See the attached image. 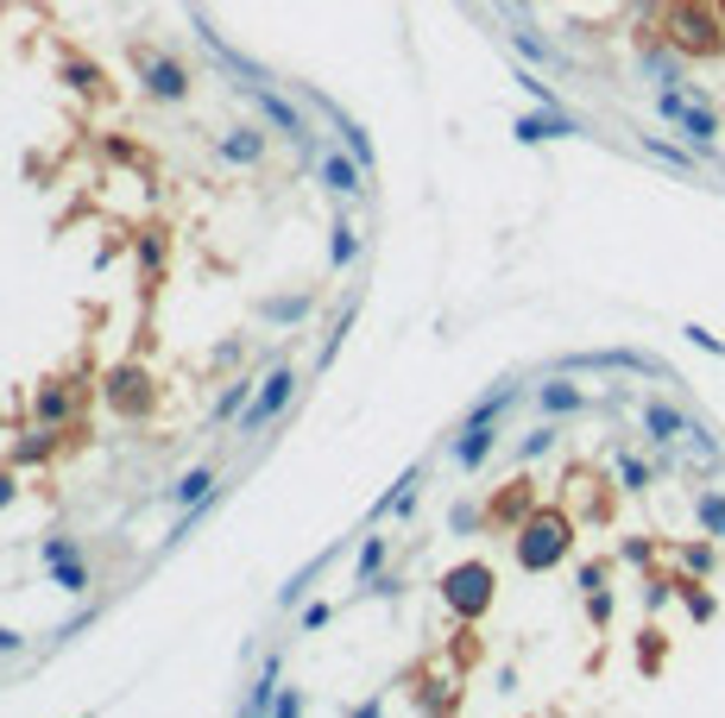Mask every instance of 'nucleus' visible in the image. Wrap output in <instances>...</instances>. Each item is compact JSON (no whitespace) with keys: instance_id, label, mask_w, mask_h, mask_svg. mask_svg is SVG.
I'll list each match as a JSON object with an SVG mask.
<instances>
[{"instance_id":"40","label":"nucleus","mask_w":725,"mask_h":718,"mask_svg":"<svg viewBox=\"0 0 725 718\" xmlns=\"http://www.w3.org/2000/svg\"><path fill=\"white\" fill-rule=\"evenodd\" d=\"M70 555H77V543H70V536H51V543L39 548V562L51 567V562H70Z\"/></svg>"},{"instance_id":"23","label":"nucleus","mask_w":725,"mask_h":718,"mask_svg":"<svg viewBox=\"0 0 725 718\" xmlns=\"http://www.w3.org/2000/svg\"><path fill=\"white\" fill-rule=\"evenodd\" d=\"M353 259H360V227H353V221H334V227H329V265L348 272Z\"/></svg>"},{"instance_id":"27","label":"nucleus","mask_w":725,"mask_h":718,"mask_svg":"<svg viewBox=\"0 0 725 718\" xmlns=\"http://www.w3.org/2000/svg\"><path fill=\"white\" fill-rule=\"evenodd\" d=\"M511 44H517V51H524L530 63H543V70H550V63H555V44H550V39H536L530 26H517V32H511Z\"/></svg>"},{"instance_id":"10","label":"nucleus","mask_w":725,"mask_h":718,"mask_svg":"<svg viewBox=\"0 0 725 718\" xmlns=\"http://www.w3.org/2000/svg\"><path fill=\"white\" fill-rule=\"evenodd\" d=\"M492 447H499V423H492V416H467L461 435H454V466H461V473H480Z\"/></svg>"},{"instance_id":"2","label":"nucleus","mask_w":725,"mask_h":718,"mask_svg":"<svg viewBox=\"0 0 725 718\" xmlns=\"http://www.w3.org/2000/svg\"><path fill=\"white\" fill-rule=\"evenodd\" d=\"M663 39L682 58H725V20L706 0H668L663 7Z\"/></svg>"},{"instance_id":"41","label":"nucleus","mask_w":725,"mask_h":718,"mask_svg":"<svg viewBox=\"0 0 725 718\" xmlns=\"http://www.w3.org/2000/svg\"><path fill=\"white\" fill-rule=\"evenodd\" d=\"M517 82H524V89H530V95H536V101H543V108H562V95H555L550 82H536V77H530V70H517Z\"/></svg>"},{"instance_id":"12","label":"nucleus","mask_w":725,"mask_h":718,"mask_svg":"<svg viewBox=\"0 0 725 718\" xmlns=\"http://www.w3.org/2000/svg\"><path fill=\"white\" fill-rule=\"evenodd\" d=\"M530 510H536V486H530V479H511V486L486 505V524H492V529H517Z\"/></svg>"},{"instance_id":"13","label":"nucleus","mask_w":725,"mask_h":718,"mask_svg":"<svg viewBox=\"0 0 725 718\" xmlns=\"http://www.w3.org/2000/svg\"><path fill=\"white\" fill-rule=\"evenodd\" d=\"M675 127H682L687 145H694V152L706 158V152H713V139H719V108H713V101H687Z\"/></svg>"},{"instance_id":"6","label":"nucleus","mask_w":725,"mask_h":718,"mask_svg":"<svg viewBox=\"0 0 725 718\" xmlns=\"http://www.w3.org/2000/svg\"><path fill=\"white\" fill-rule=\"evenodd\" d=\"M133 70H139V89L164 108H183L190 101V70L171 58V51H152V44H133Z\"/></svg>"},{"instance_id":"20","label":"nucleus","mask_w":725,"mask_h":718,"mask_svg":"<svg viewBox=\"0 0 725 718\" xmlns=\"http://www.w3.org/2000/svg\"><path fill=\"white\" fill-rule=\"evenodd\" d=\"M171 498L177 505H209V498H215V466H190V473L171 486Z\"/></svg>"},{"instance_id":"45","label":"nucleus","mask_w":725,"mask_h":718,"mask_svg":"<svg viewBox=\"0 0 725 718\" xmlns=\"http://www.w3.org/2000/svg\"><path fill=\"white\" fill-rule=\"evenodd\" d=\"M687 341H694V347H706V353H725V341H719V334H706V328H687Z\"/></svg>"},{"instance_id":"1","label":"nucleus","mask_w":725,"mask_h":718,"mask_svg":"<svg viewBox=\"0 0 725 718\" xmlns=\"http://www.w3.org/2000/svg\"><path fill=\"white\" fill-rule=\"evenodd\" d=\"M511 536H517V567L524 574H550V567H562L574 555V517L555 505H536Z\"/></svg>"},{"instance_id":"18","label":"nucleus","mask_w":725,"mask_h":718,"mask_svg":"<svg viewBox=\"0 0 725 718\" xmlns=\"http://www.w3.org/2000/svg\"><path fill=\"white\" fill-rule=\"evenodd\" d=\"M675 599L687 605V618L694 624H713V611H719V599L701 586V574H682V580H675Z\"/></svg>"},{"instance_id":"28","label":"nucleus","mask_w":725,"mask_h":718,"mask_svg":"<svg viewBox=\"0 0 725 718\" xmlns=\"http://www.w3.org/2000/svg\"><path fill=\"white\" fill-rule=\"evenodd\" d=\"M278 699V661H265V675L253 680V694H246V712H272Z\"/></svg>"},{"instance_id":"35","label":"nucleus","mask_w":725,"mask_h":718,"mask_svg":"<svg viewBox=\"0 0 725 718\" xmlns=\"http://www.w3.org/2000/svg\"><path fill=\"white\" fill-rule=\"evenodd\" d=\"M51 447H58V442H51V435H26V442L20 447H13V461H20V466H32V461H51Z\"/></svg>"},{"instance_id":"33","label":"nucleus","mask_w":725,"mask_h":718,"mask_svg":"<svg viewBox=\"0 0 725 718\" xmlns=\"http://www.w3.org/2000/svg\"><path fill=\"white\" fill-rule=\"evenodd\" d=\"M246 391H253V385H246V378H234V385L221 391V404H215V423H228V416H240V409L253 404V397H246Z\"/></svg>"},{"instance_id":"42","label":"nucleus","mask_w":725,"mask_h":718,"mask_svg":"<svg viewBox=\"0 0 725 718\" xmlns=\"http://www.w3.org/2000/svg\"><path fill=\"white\" fill-rule=\"evenodd\" d=\"M668 599H675V580H650V586H644V605H650V611H663Z\"/></svg>"},{"instance_id":"43","label":"nucleus","mask_w":725,"mask_h":718,"mask_svg":"<svg viewBox=\"0 0 725 718\" xmlns=\"http://www.w3.org/2000/svg\"><path fill=\"white\" fill-rule=\"evenodd\" d=\"M272 712H284V718H291V712H303V694H296V687H284V694L272 699Z\"/></svg>"},{"instance_id":"37","label":"nucleus","mask_w":725,"mask_h":718,"mask_svg":"<svg viewBox=\"0 0 725 718\" xmlns=\"http://www.w3.org/2000/svg\"><path fill=\"white\" fill-rule=\"evenodd\" d=\"M550 447H555V428L543 423V428H530V435H524V447H517V461H536V454H550Z\"/></svg>"},{"instance_id":"26","label":"nucleus","mask_w":725,"mask_h":718,"mask_svg":"<svg viewBox=\"0 0 725 718\" xmlns=\"http://www.w3.org/2000/svg\"><path fill=\"white\" fill-rule=\"evenodd\" d=\"M644 152H650V158H663L668 171H694V158H701V152H694V145H687V152H682V145H668V139H656V133L644 139Z\"/></svg>"},{"instance_id":"31","label":"nucleus","mask_w":725,"mask_h":718,"mask_svg":"<svg viewBox=\"0 0 725 718\" xmlns=\"http://www.w3.org/2000/svg\"><path fill=\"white\" fill-rule=\"evenodd\" d=\"M259 315H265V322H303V315H310V296H272Z\"/></svg>"},{"instance_id":"17","label":"nucleus","mask_w":725,"mask_h":718,"mask_svg":"<svg viewBox=\"0 0 725 718\" xmlns=\"http://www.w3.org/2000/svg\"><path fill=\"white\" fill-rule=\"evenodd\" d=\"M164 259H171V227H145L139 233V272H145V284L164 277Z\"/></svg>"},{"instance_id":"32","label":"nucleus","mask_w":725,"mask_h":718,"mask_svg":"<svg viewBox=\"0 0 725 718\" xmlns=\"http://www.w3.org/2000/svg\"><path fill=\"white\" fill-rule=\"evenodd\" d=\"M682 442H687V447H694V454H701V461H706V466H719V461H725V447H719V442H713V435H706V428H701V423H687V435H682Z\"/></svg>"},{"instance_id":"16","label":"nucleus","mask_w":725,"mask_h":718,"mask_svg":"<svg viewBox=\"0 0 725 718\" xmlns=\"http://www.w3.org/2000/svg\"><path fill=\"white\" fill-rule=\"evenodd\" d=\"M536 409L543 416H574V409H587V391L568 385V378H550V385L536 391Z\"/></svg>"},{"instance_id":"9","label":"nucleus","mask_w":725,"mask_h":718,"mask_svg":"<svg viewBox=\"0 0 725 718\" xmlns=\"http://www.w3.org/2000/svg\"><path fill=\"white\" fill-rule=\"evenodd\" d=\"M240 89H246V101H253L259 114L272 120V127H278V133H284V139H291V145H303V139H310V127H303V114H296L291 101L278 95L272 82H240Z\"/></svg>"},{"instance_id":"30","label":"nucleus","mask_w":725,"mask_h":718,"mask_svg":"<svg viewBox=\"0 0 725 718\" xmlns=\"http://www.w3.org/2000/svg\"><path fill=\"white\" fill-rule=\"evenodd\" d=\"M51 586H63V593H89V567L70 555V562H51Z\"/></svg>"},{"instance_id":"29","label":"nucleus","mask_w":725,"mask_h":718,"mask_svg":"<svg viewBox=\"0 0 725 718\" xmlns=\"http://www.w3.org/2000/svg\"><path fill=\"white\" fill-rule=\"evenodd\" d=\"M334 127H341V139H348V152L373 171V139H366V127H353V120H341V108H334Z\"/></svg>"},{"instance_id":"39","label":"nucleus","mask_w":725,"mask_h":718,"mask_svg":"<svg viewBox=\"0 0 725 718\" xmlns=\"http://www.w3.org/2000/svg\"><path fill=\"white\" fill-rule=\"evenodd\" d=\"M449 524L461 529V536H473V529L486 524V510H480V505H454V517H449Z\"/></svg>"},{"instance_id":"8","label":"nucleus","mask_w":725,"mask_h":718,"mask_svg":"<svg viewBox=\"0 0 725 718\" xmlns=\"http://www.w3.org/2000/svg\"><path fill=\"white\" fill-rule=\"evenodd\" d=\"M562 372H637V378H668L663 360H650L637 347H606V353H568Z\"/></svg>"},{"instance_id":"48","label":"nucleus","mask_w":725,"mask_h":718,"mask_svg":"<svg viewBox=\"0 0 725 718\" xmlns=\"http://www.w3.org/2000/svg\"><path fill=\"white\" fill-rule=\"evenodd\" d=\"M13 649H26V637H20V630H7V624H0V656H13Z\"/></svg>"},{"instance_id":"38","label":"nucleus","mask_w":725,"mask_h":718,"mask_svg":"<svg viewBox=\"0 0 725 718\" xmlns=\"http://www.w3.org/2000/svg\"><path fill=\"white\" fill-rule=\"evenodd\" d=\"M587 618L600 624V630L612 624V593H606V586H593V593H587Z\"/></svg>"},{"instance_id":"21","label":"nucleus","mask_w":725,"mask_h":718,"mask_svg":"<svg viewBox=\"0 0 725 718\" xmlns=\"http://www.w3.org/2000/svg\"><path fill=\"white\" fill-rule=\"evenodd\" d=\"M694 517H701V529L713 536V543H725V492H694Z\"/></svg>"},{"instance_id":"46","label":"nucleus","mask_w":725,"mask_h":718,"mask_svg":"<svg viewBox=\"0 0 725 718\" xmlns=\"http://www.w3.org/2000/svg\"><path fill=\"white\" fill-rule=\"evenodd\" d=\"M13 498H20V479H13V473H0V510L13 505Z\"/></svg>"},{"instance_id":"14","label":"nucleus","mask_w":725,"mask_h":718,"mask_svg":"<svg viewBox=\"0 0 725 718\" xmlns=\"http://www.w3.org/2000/svg\"><path fill=\"white\" fill-rule=\"evenodd\" d=\"M315 171H322V183H329L334 195H360L366 190V164H360V158H341V152H322V164H315Z\"/></svg>"},{"instance_id":"3","label":"nucleus","mask_w":725,"mask_h":718,"mask_svg":"<svg viewBox=\"0 0 725 718\" xmlns=\"http://www.w3.org/2000/svg\"><path fill=\"white\" fill-rule=\"evenodd\" d=\"M95 391V366H77V372H58V378H39L32 391V423L39 428H70Z\"/></svg>"},{"instance_id":"19","label":"nucleus","mask_w":725,"mask_h":718,"mask_svg":"<svg viewBox=\"0 0 725 718\" xmlns=\"http://www.w3.org/2000/svg\"><path fill=\"white\" fill-rule=\"evenodd\" d=\"M221 158H228V164H259V158H265V133H253V127L221 133Z\"/></svg>"},{"instance_id":"15","label":"nucleus","mask_w":725,"mask_h":718,"mask_svg":"<svg viewBox=\"0 0 725 718\" xmlns=\"http://www.w3.org/2000/svg\"><path fill=\"white\" fill-rule=\"evenodd\" d=\"M687 435V416L675 404H656V397H650L644 404V442H656V447H668V442H682Z\"/></svg>"},{"instance_id":"7","label":"nucleus","mask_w":725,"mask_h":718,"mask_svg":"<svg viewBox=\"0 0 725 718\" xmlns=\"http://www.w3.org/2000/svg\"><path fill=\"white\" fill-rule=\"evenodd\" d=\"M296 397V372L291 366H278V372H265L259 378V391H253V404L240 409V435H259V428H272L278 416H284V404Z\"/></svg>"},{"instance_id":"47","label":"nucleus","mask_w":725,"mask_h":718,"mask_svg":"<svg viewBox=\"0 0 725 718\" xmlns=\"http://www.w3.org/2000/svg\"><path fill=\"white\" fill-rule=\"evenodd\" d=\"M240 353H246V347H240V341H221V347H215V366H234Z\"/></svg>"},{"instance_id":"25","label":"nucleus","mask_w":725,"mask_h":718,"mask_svg":"<svg viewBox=\"0 0 725 718\" xmlns=\"http://www.w3.org/2000/svg\"><path fill=\"white\" fill-rule=\"evenodd\" d=\"M511 404H517V385L505 378V385H492L486 397H473V409H467V416H492V423H499V416H505Z\"/></svg>"},{"instance_id":"4","label":"nucleus","mask_w":725,"mask_h":718,"mask_svg":"<svg viewBox=\"0 0 725 718\" xmlns=\"http://www.w3.org/2000/svg\"><path fill=\"white\" fill-rule=\"evenodd\" d=\"M492 599H499V574H492V562H454L449 574H442V605H449L461 624H480L492 611Z\"/></svg>"},{"instance_id":"44","label":"nucleus","mask_w":725,"mask_h":718,"mask_svg":"<svg viewBox=\"0 0 725 718\" xmlns=\"http://www.w3.org/2000/svg\"><path fill=\"white\" fill-rule=\"evenodd\" d=\"M593 586H606V567H600V562L581 567V593H593Z\"/></svg>"},{"instance_id":"36","label":"nucleus","mask_w":725,"mask_h":718,"mask_svg":"<svg viewBox=\"0 0 725 718\" xmlns=\"http://www.w3.org/2000/svg\"><path fill=\"white\" fill-rule=\"evenodd\" d=\"M379 562H385V536H366V548H360V567H353V574H360V586L379 574Z\"/></svg>"},{"instance_id":"22","label":"nucleus","mask_w":725,"mask_h":718,"mask_svg":"<svg viewBox=\"0 0 725 718\" xmlns=\"http://www.w3.org/2000/svg\"><path fill=\"white\" fill-rule=\"evenodd\" d=\"M63 89L70 95H101V63H82V58H63Z\"/></svg>"},{"instance_id":"24","label":"nucleus","mask_w":725,"mask_h":718,"mask_svg":"<svg viewBox=\"0 0 725 718\" xmlns=\"http://www.w3.org/2000/svg\"><path fill=\"white\" fill-rule=\"evenodd\" d=\"M612 466H618V486H625V492H650V486H656V473H650L637 454H625V447L612 454Z\"/></svg>"},{"instance_id":"49","label":"nucleus","mask_w":725,"mask_h":718,"mask_svg":"<svg viewBox=\"0 0 725 718\" xmlns=\"http://www.w3.org/2000/svg\"><path fill=\"white\" fill-rule=\"evenodd\" d=\"M719 7H725V0H719Z\"/></svg>"},{"instance_id":"11","label":"nucleus","mask_w":725,"mask_h":718,"mask_svg":"<svg viewBox=\"0 0 725 718\" xmlns=\"http://www.w3.org/2000/svg\"><path fill=\"white\" fill-rule=\"evenodd\" d=\"M511 133H517V145H543V139H574L581 133V120L562 114V108H536V114H524Z\"/></svg>"},{"instance_id":"5","label":"nucleus","mask_w":725,"mask_h":718,"mask_svg":"<svg viewBox=\"0 0 725 718\" xmlns=\"http://www.w3.org/2000/svg\"><path fill=\"white\" fill-rule=\"evenodd\" d=\"M101 397H108V409H114L120 423H139V416L158 409V378L139 366V360H120V366L101 378Z\"/></svg>"},{"instance_id":"34","label":"nucleus","mask_w":725,"mask_h":718,"mask_svg":"<svg viewBox=\"0 0 725 718\" xmlns=\"http://www.w3.org/2000/svg\"><path fill=\"white\" fill-rule=\"evenodd\" d=\"M682 567H687V574H701V580H706V574L719 567V555H713V543H687V548H682Z\"/></svg>"}]
</instances>
